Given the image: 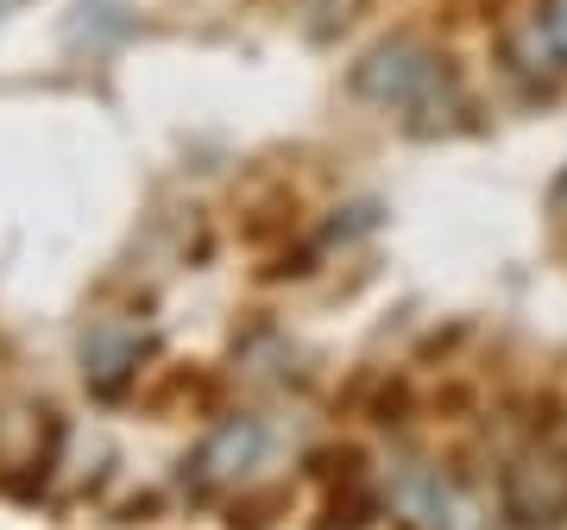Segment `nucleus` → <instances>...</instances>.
I'll list each match as a JSON object with an SVG mask.
<instances>
[{
    "label": "nucleus",
    "mask_w": 567,
    "mask_h": 530,
    "mask_svg": "<svg viewBox=\"0 0 567 530\" xmlns=\"http://www.w3.org/2000/svg\"><path fill=\"white\" fill-rule=\"evenodd\" d=\"M548 208H561V215H567V164L555 171V184H548Z\"/></svg>",
    "instance_id": "6e6552de"
},
{
    "label": "nucleus",
    "mask_w": 567,
    "mask_h": 530,
    "mask_svg": "<svg viewBox=\"0 0 567 530\" xmlns=\"http://www.w3.org/2000/svg\"><path fill=\"white\" fill-rule=\"evenodd\" d=\"M498 506L517 530H561L567 524V442L543 436L511 455Z\"/></svg>",
    "instance_id": "f03ea898"
},
{
    "label": "nucleus",
    "mask_w": 567,
    "mask_h": 530,
    "mask_svg": "<svg viewBox=\"0 0 567 530\" xmlns=\"http://www.w3.org/2000/svg\"><path fill=\"white\" fill-rule=\"evenodd\" d=\"M543 26L555 32V44L567 51V0H548V7H543Z\"/></svg>",
    "instance_id": "0eeeda50"
},
{
    "label": "nucleus",
    "mask_w": 567,
    "mask_h": 530,
    "mask_svg": "<svg viewBox=\"0 0 567 530\" xmlns=\"http://www.w3.org/2000/svg\"><path fill=\"white\" fill-rule=\"evenodd\" d=\"M498 58H505V70L517 82H529V89H555V82L567 77V51L555 44V32L543 26V13L511 20L505 32H498Z\"/></svg>",
    "instance_id": "20e7f679"
},
{
    "label": "nucleus",
    "mask_w": 567,
    "mask_h": 530,
    "mask_svg": "<svg viewBox=\"0 0 567 530\" xmlns=\"http://www.w3.org/2000/svg\"><path fill=\"white\" fill-rule=\"evenodd\" d=\"M353 95L360 102H379V108H429L435 95L447 89V63L442 51H429L423 39H410V32H398V39H379L372 51H365L360 63H353Z\"/></svg>",
    "instance_id": "f257e3e1"
},
{
    "label": "nucleus",
    "mask_w": 567,
    "mask_h": 530,
    "mask_svg": "<svg viewBox=\"0 0 567 530\" xmlns=\"http://www.w3.org/2000/svg\"><path fill=\"white\" fill-rule=\"evenodd\" d=\"M140 354H145V335L140 328H121V323H102L89 342H82V360H89V386L114 398V391L140 373Z\"/></svg>",
    "instance_id": "39448f33"
},
{
    "label": "nucleus",
    "mask_w": 567,
    "mask_h": 530,
    "mask_svg": "<svg viewBox=\"0 0 567 530\" xmlns=\"http://www.w3.org/2000/svg\"><path fill=\"white\" fill-rule=\"evenodd\" d=\"M372 511H379V499L353 487L347 499H334V506H328L322 518H316V530H365V518H372Z\"/></svg>",
    "instance_id": "423d86ee"
},
{
    "label": "nucleus",
    "mask_w": 567,
    "mask_h": 530,
    "mask_svg": "<svg viewBox=\"0 0 567 530\" xmlns=\"http://www.w3.org/2000/svg\"><path fill=\"white\" fill-rule=\"evenodd\" d=\"M265 455V429L259 417H221L208 429V442L196 449V487L203 492H221V487H240L252 461Z\"/></svg>",
    "instance_id": "7ed1b4c3"
}]
</instances>
